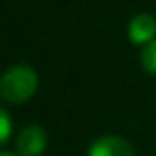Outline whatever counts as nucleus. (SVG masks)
<instances>
[{
    "instance_id": "2",
    "label": "nucleus",
    "mask_w": 156,
    "mask_h": 156,
    "mask_svg": "<svg viewBox=\"0 0 156 156\" xmlns=\"http://www.w3.org/2000/svg\"><path fill=\"white\" fill-rule=\"evenodd\" d=\"M47 145V133L39 124H28L17 133L15 150L20 156H41Z\"/></svg>"
},
{
    "instance_id": "6",
    "label": "nucleus",
    "mask_w": 156,
    "mask_h": 156,
    "mask_svg": "<svg viewBox=\"0 0 156 156\" xmlns=\"http://www.w3.org/2000/svg\"><path fill=\"white\" fill-rule=\"evenodd\" d=\"M11 133H13V124H11V115L0 107V145H5L9 139H11Z\"/></svg>"
},
{
    "instance_id": "5",
    "label": "nucleus",
    "mask_w": 156,
    "mask_h": 156,
    "mask_svg": "<svg viewBox=\"0 0 156 156\" xmlns=\"http://www.w3.org/2000/svg\"><path fill=\"white\" fill-rule=\"evenodd\" d=\"M141 64L147 73L156 75V39L150 41L143 49H141Z\"/></svg>"
},
{
    "instance_id": "3",
    "label": "nucleus",
    "mask_w": 156,
    "mask_h": 156,
    "mask_svg": "<svg viewBox=\"0 0 156 156\" xmlns=\"http://www.w3.org/2000/svg\"><path fill=\"white\" fill-rule=\"evenodd\" d=\"M88 156H135V152H133V145L124 137L105 135V137H98L90 145Z\"/></svg>"
},
{
    "instance_id": "4",
    "label": "nucleus",
    "mask_w": 156,
    "mask_h": 156,
    "mask_svg": "<svg viewBox=\"0 0 156 156\" xmlns=\"http://www.w3.org/2000/svg\"><path fill=\"white\" fill-rule=\"evenodd\" d=\"M128 39L135 45H147L156 39V20L150 13H139L128 22Z\"/></svg>"
},
{
    "instance_id": "7",
    "label": "nucleus",
    "mask_w": 156,
    "mask_h": 156,
    "mask_svg": "<svg viewBox=\"0 0 156 156\" xmlns=\"http://www.w3.org/2000/svg\"><path fill=\"white\" fill-rule=\"evenodd\" d=\"M0 156H20V154H11V152H0Z\"/></svg>"
},
{
    "instance_id": "1",
    "label": "nucleus",
    "mask_w": 156,
    "mask_h": 156,
    "mask_svg": "<svg viewBox=\"0 0 156 156\" xmlns=\"http://www.w3.org/2000/svg\"><path fill=\"white\" fill-rule=\"evenodd\" d=\"M39 86V77L34 69L26 64L11 66L0 77V98L7 103H26L30 96H34Z\"/></svg>"
}]
</instances>
